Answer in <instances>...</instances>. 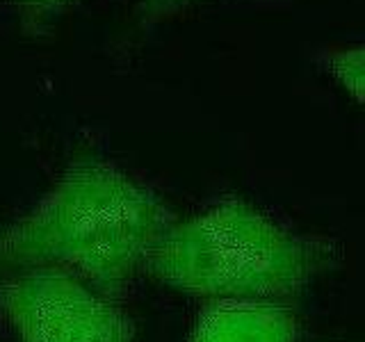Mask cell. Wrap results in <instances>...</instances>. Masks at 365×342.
Returning <instances> with one entry per match:
<instances>
[{
  "label": "cell",
  "instance_id": "1",
  "mask_svg": "<svg viewBox=\"0 0 365 342\" xmlns=\"http://www.w3.org/2000/svg\"><path fill=\"white\" fill-rule=\"evenodd\" d=\"M171 219L167 203L128 171L98 157L76 160L0 228V276L55 269L114 299L144 271Z\"/></svg>",
  "mask_w": 365,
  "mask_h": 342
},
{
  "label": "cell",
  "instance_id": "7",
  "mask_svg": "<svg viewBox=\"0 0 365 342\" xmlns=\"http://www.w3.org/2000/svg\"><path fill=\"white\" fill-rule=\"evenodd\" d=\"M205 3H212V0H142L140 19L144 26H153V23L174 19L182 11H190Z\"/></svg>",
  "mask_w": 365,
  "mask_h": 342
},
{
  "label": "cell",
  "instance_id": "2",
  "mask_svg": "<svg viewBox=\"0 0 365 342\" xmlns=\"http://www.w3.org/2000/svg\"><path fill=\"white\" fill-rule=\"evenodd\" d=\"M329 242L292 231L245 199H222L171 219L144 271L203 301H279L304 292L334 262Z\"/></svg>",
  "mask_w": 365,
  "mask_h": 342
},
{
  "label": "cell",
  "instance_id": "3",
  "mask_svg": "<svg viewBox=\"0 0 365 342\" xmlns=\"http://www.w3.org/2000/svg\"><path fill=\"white\" fill-rule=\"evenodd\" d=\"M0 317L19 342H135L133 319L112 296L55 269L0 276Z\"/></svg>",
  "mask_w": 365,
  "mask_h": 342
},
{
  "label": "cell",
  "instance_id": "4",
  "mask_svg": "<svg viewBox=\"0 0 365 342\" xmlns=\"http://www.w3.org/2000/svg\"><path fill=\"white\" fill-rule=\"evenodd\" d=\"M297 317L279 301H208L190 342H294Z\"/></svg>",
  "mask_w": 365,
  "mask_h": 342
},
{
  "label": "cell",
  "instance_id": "5",
  "mask_svg": "<svg viewBox=\"0 0 365 342\" xmlns=\"http://www.w3.org/2000/svg\"><path fill=\"white\" fill-rule=\"evenodd\" d=\"M317 64L336 83L347 91L356 105H363V85H365V46L345 43L331 46L317 55Z\"/></svg>",
  "mask_w": 365,
  "mask_h": 342
},
{
  "label": "cell",
  "instance_id": "6",
  "mask_svg": "<svg viewBox=\"0 0 365 342\" xmlns=\"http://www.w3.org/2000/svg\"><path fill=\"white\" fill-rule=\"evenodd\" d=\"M0 3L11 11H16L23 21L46 23L66 14L68 9H76L85 0H0Z\"/></svg>",
  "mask_w": 365,
  "mask_h": 342
}]
</instances>
